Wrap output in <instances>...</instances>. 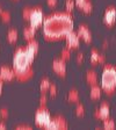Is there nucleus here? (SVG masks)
Segmentation results:
<instances>
[{
	"label": "nucleus",
	"mask_w": 116,
	"mask_h": 130,
	"mask_svg": "<svg viewBox=\"0 0 116 130\" xmlns=\"http://www.w3.org/2000/svg\"><path fill=\"white\" fill-rule=\"evenodd\" d=\"M73 30V20L70 13H55L44 18L43 34L48 40H59Z\"/></svg>",
	"instance_id": "f257e3e1"
},
{
	"label": "nucleus",
	"mask_w": 116,
	"mask_h": 130,
	"mask_svg": "<svg viewBox=\"0 0 116 130\" xmlns=\"http://www.w3.org/2000/svg\"><path fill=\"white\" fill-rule=\"evenodd\" d=\"M36 54L37 52L28 45L26 48H19L15 51L13 57V70L15 72V77L19 80L24 81L32 77V70L30 65Z\"/></svg>",
	"instance_id": "f03ea898"
},
{
	"label": "nucleus",
	"mask_w": 116,
	"mask_h": 130,
	"mask_svg": "<svg viewBox=\"0 0 116 130\" xmlns=\"http://www.w3.org/2000/svg\"><path fill=\"white\" fill-rule=\"evenodd\" d=\"M101 88L107 94H113L116 88V66L106 65L101 76Z\"/></svg>",
	"instance_id": "7ed1b4c3"
},
{
	"label": "nucleus",
	"mask_w": 116,
	"mask_h": 130,
	"mask_svg": "<svg viewBox=\"0 0 116 130\" xmlns=\"http://www.w3.org/2000/svg\"><path fill=\"white\" fill-rule=\"evenodd\" d=\"M50 121H51V115H50L49 110L44 107V106H41L35 114L36 125L40 128H45Z\"/></svg>",
	"instance_id": "20e7f679"
},
{
	"label": "nucleus",
	"mask_w": 116,
	"mask_h": 130,
	"mask_svg": "<svg viewBox=\"0 0 116 130\" xmlns=\"http://www.w3.org/2000/svg\"><path fill=\"white\" fill-rule=\"evenodd\" d=\"M28 21L30 22V26L34 28H38L41 24H43L44 21V14L43 11L40 7L31 8V13H30V18Z\"/></svg>",
	"instance_id": "39448f33"
},
{
	"label": "nucleus",
	"mask_w": 116,
	"mask_h": 130,
	"mask_svg": "<svg viewBox=\"0 0 116 130\" xmlns=\"http://www.w3.org/2000/svg\"><path fill=\"white\" fill-rule=\"evenodd\" d=\"M65 40H66V44H68L69 49H78L79 44H80V37L78 36L77 31H71L69 32L68 35L65 36Z\"/></svg>",
	"instance_id": "423d86ee"
},
{
	"label": "nucleus",
	"mask_w": 116,
	"mask_h": 130,
	"mask_svg": "<svg viewBox=\"0 0 116 130\" xmlns=\"http://www.w3.org/2000/svg\"><path fill=\"white\" fill-rule=\"evenodd\" d=\"M52 70L60 77H64L65 73H66V64H65V60L59 58V59H55L52 63Z\"/></svg>",
	"instance_id": "0eeeda50"
},
{
	"label": "nucleus",
	"mask_w": 116,
	"mask_h": 130,
	"mask_svg": "<svg viewBox=\"0 0 116 130\" xmlns=\"http://www.w3.org/2000/svg\"><path fill=\"white\" fill-rule=\"evenodd\" d=\"M103 21L107 26H113L116 22V9L115 7H109L107 8V11L105 13V18H103Z\"/></svg>",
	"instance_id": "6e6552de"
},
{
	"label": "nucleus",
	"mask_w": 116,
	"mask_h": 130,
	"mask_svg": "<svg viewBox=\"0 0 116 130\" xmlns=\"http://www.w3.org/2000/svg\"><path fill=\"white\" fill-rule=\"evenodd\" d=\"M15 77V72L13 69H9L7 66H3L0 68V79L4 81H11L13 80Z\"/></svg>",
	"instance_id": "1a4fd4ad"
},
{
	"label": "nucleus",
	"mask_w": 116,
	"mask_h": 130,
	"mask_svg": "<svg viewBox=\"0 0 116 130\" xmlns=\"http://www.w3.org/2000/svg\"><path fill=\"white\" fill-rule=\"evenodd\" d=\"M77 34L78 36L81 38L82 41H85L86 43H91L92 42V34L89 31V29L86 27V26H80L77 30Z\"/></svg>",
	"instance_id": "9d476101"
},
{
	"label": "nucleus",
	"mask_w": 116,
	"mask_h": 130,
	"mask_svg": "<svg viewBox=\"0 0 116 130\" xmlns=\"http://www.w3.org/2000/svg\"><path fill=\"white\" fill-rule=\"evenodd\" d=\"M94 116L99 120H105L107 117H109V105L107 102H103L102 105L99 107L96 111H95Z\"/></svg>",
	"instance_id": "9b49d317"
},
{
	"label": "nucleus",
	"mask_w": 116,
	"mask_h": 130,
	"mask_svg": "<svg viewBox=\"0 0 116 130\" xmlns=\"http://www.w3.org/2000/svg\"><path fill=\"white\" fill-rule=\"evenodd\" d=\"M101 93H102V88L99 87L96 84L95 85H92V89H91V98H92L93 100H97V99H100L101 96Z\"/></svg>",
	"instance_id": "f8f14e48"
},
{
	"label": "nucleus",
	"mask_w": 116,
	"mask_h": 130,
	"mask_svg": "<svg viewBox=\"0 0 116 130\" xmlns=\"http://www.w3.org/2000/svg\"><path fill=\"white\" fill-rule=\"evenodd\" d=\"M35 30H36V28L31 27V26H29V27H27V28H24V30H23L24 38H26L27 41L34 40V36H35Z\"/></svg>",
	"instance_id": "ddd939ff"
},
{
	"label": "nucleus",
	"mask_w": 116,
	"mask_h": 130,
	"mask_svg": "<svg viewBox=\"0 0 116 130\" xmlns=\"http://www.w3.org/2000/svg\"><path fill=\"white\" fill-rule=\"evenodd\" d=\"M55 122H56V124H57V128L58 129H68V122H66V120L64 119V117L62 116H56L55 117Z\"/></svg>",
	"instance_id": "4468645a"
},
{
	"label": "nucleus",
	"mask_w": 116,
	"mask_h": 130,
	"mask_svg": "<svg viewBox=\"0 0 116 130\" xmlns=\"http://www.w3.org/2000/svg\"><path fill=\"white\" fill-rule=\"evenodd\" d=\"M18 36H19V32L16 29H11L8 30L7 32V41L9 43H15L18 41Z\"/></svg>",
	"instance_id": "2eb2a0df"
},
{
	"label": "nucleus",
	"mask_w": 116,
	"mask_h": 130,
	"mask_svg": "<svg viewBox=\"0 0 116 130\" xmlns=\"http://www.w3.org/2000/svg\"><path fill=\"white\" fill-rule=\"evenodd\" d=\"M86 80L88 84L91 85H95L96 84V81H97V76H96V73L94 72V71H88L86 74Z\"/></svg>",
	"instance_id": "dca6fc26"
},
{
	"label": "nucleus",
	"mask_w": 116,
	"mask_h": 130,
	"mask_svg": "<svg viewBox=\"0 0 116 130\" xmlns=\"http://www.w3.org/2000/svg\"><path fill=\"white\" fill-rule=\"evenodd\" d=\"M116 124L115 122H114V120L109 119V117H107V119L103 120V128L107 130H111V129H115Z\"/></svg>",
	"instance_id": "f3484780"
},
{
	"label": "nucleus",
	"mask_w": 116,
	"mask_h": 130,
	"mask_svg": "<svg viewBox=\"0 0 116 130\" xmlns=\"http://www.w3.org/2000/svg\"><path fill=\"white\" fill-rule=\"evenodd\" d=\"M69 101H71V102H78V101H79V93H78V91H76V89L70 91V93H69Z\"/></svg>",
	"instance_id": "a211bd4d"
},
{
	"label": "nucleus",
	"mask_w": 116,
	"mask_h": 130,
	"mask_svg": "<svg viewBox=\"0 0 116 130\" xmlns=\"http://www.w3.org/2000/svg\"><path fill=\"white\" fill-rule=\"evenodd\" d=\"M82 12H85V13H91L93 9V6H92V3L89 1V0H86L85 1V4L82 5V7L80 8Z\"/></svg>",
	"instance_id": "6ab92c4d"
},
{
	"label": "nucleus",
	"mask_w": 116,
	"mask_h": 130,
	"mask_svg": "<svg viewBox=\"0 0 116 130\" xmlns=\"http://www.w3.org/2000/svg\"><path fill=\"white\" fill-rule=\"evenodd\" d=\"M50 81L48 80V79H43V80L41 81V86H40V88H41V91H42V93H45L46 91H49V87H50Z\"/></svg>",
	"instance_id": "aec40b11"
},
{
	"label": "nucleus",
	"mask_w": 116,
	"mask_h": 130,
	"mask_svg": "<svg viewBox=\"0 0 116 130\" xmlns=\"http://www.w3.org/2000/svg\"><path fill=\"white\" fill-rule=\"evenodd\" d=\"M99 58H100V54L96 50H93L91 54V63L92 64H97L99 63Z\"/></svg>",
	"instance_id": "412c9836"
},
{
	"label": "nucleus",
	"mask_w": 116,
	"mask_h": 130,
	"mask_svg": "<svg viewBox=\"0 0 116 130\" xmlns=\"http://www.w3.org/2000/svg\"><path fill=\"white\" fill-rule=\"evenodd\" d=\"M74 6H76L74 0H66V3H65V7H66V12H68V13H71V12L73 11Z\"/></svg>",
	"instance_id": "4be33fe9"
},
{
	"label": "nucleus",
	"mask_w": 116,
	"mask_h": 130,
	"mask_svg": "<svg viewBox=\"0 0 116 130\" xmlns=\"http://www.w3.org/2000/svg\"><path fill=\"white\" fill-rule=\"evenodd\" d=\"M70 49L69 48H65V49H63V51H62V59H64V60H66V59H69L70 58Z\"/></svg>",
	"instance_id": "5701e85b"
},
{
	"label": "nucleus",
	"mask_w": 116,
	"mask_h": 130,
	"mask_svg": "<svg viewBox=\"0 0 116 130\" xmlns=\"http://www.w3.org/2000/svg\"><path fill=\"white\" fill-rule=\"evenodd\" d=\"M30 13H31V8H29V7H26V8H24L23 12H22V15H23L24 20H29Z\"/></svg>",
	"instance_id": "b1692460"
},
{
	"label": "nucleus",
	"mask_w": 116,
	"mask_h": 130,
	"mask_svg": "<svg viewBox=\"0 0 116 130\" xmlns=\"http://www.w3.org/2000/svg\"><path fill=\"white\" fill-rule=\"evenodd\" d=\"M0 16H1V20H3V21H5V22H8L9 20H11V14L8 13V12L3 11V13L0 14Z\"/></svg>",
	"instance_id": "393cba45"
},
{
	"label": "nucleus",
	"mask_w": 116,
	"mask_h": 130,
	"mask_svg": "<svg viewBox=\"0 0 116 130\" xmlns=\"http://www.w3.org/2000/svg\"><path fill=\"white\" fill-rule=\"evenodd\" d=\"M85 113L84 110V107H82V105H78L77 106V108H76V114L78 115V116H82Z\"/></svg>",
	"instance_id": "a878e982"
},
{
	"label": "nucleus",
	"mask_w": 116,
	"mask_h": 130,
	"mask_svg": "<svg viewBox=\"0 0 116 130\" xmlns=\"http://www.w3.org/2000/svg\"><path fill=\"white\" fill-rule=\"evenodd\" d=\"M49 92H50V95H56V93H57V88H56V86L55 85H50V87H49Z\"/></svg>",
	"instance_id": "bb28decb"
},
{
	"label": "nucleus",
	"mask_w": 116,
	"mask_h": 130,
	"mask_svg": "<svg viewBox=\"0 0 116 130\" xmlns=\"http://www.w3.org/2000/svg\"><path fill=\"white\" fill-rule=\"evenodd\" d=\"M0 116L3 117V119H7L8 117V110L5 108H3L1 110H0Z\"/></svg>",
	"instance_id": "cd10ccee"
},
{
	"label": "nucleus",
	"mask_w": 116,
	"mask_h": 130,
	"mask_svg": "<svg viewBox=\"0 0 116 130\" xmlns=\"http://www.w3.org/2000/svg\"><path fill=\"white\" fill-rule=\"evenodd\" d=\"M85 1H86V0H74V3H76V6H77V7H79V8L82 7V5L85 4Z\"/></svg>",
	"instance_id": "c85d7f7f"
},
{
	"label": "nucleus",
	"mask_w": 116,
	"mask_h": 130,
	"mask_svg": "<svg viewBox=\"0 0 116 130\" xmlns=\"http://www.w3.org/2000/svg\"><path fill=\"white\" fill-rule=\"evenodd\" d=\"M57 1H58V0H46V4H48L49 6H51V7H55V6L57 5Z\"/></svg>",
	"instance_id": "c756f323"
},
{
	"label": "nucleus",
	"mask_w": 116,
	"mask_h": 130,
	"mask_svg": "<svg viewBox=\"0 0 116 130\" xmlns=\"http://www.w3.org/2000/svg\"><path fill=\"white\" fill-rule=\"evenodd\" d=\"M40 101H41V106H45V103H46V96L44 95V93H43V95L41 96Z\"/></svg>",
	"instance_id": "7c9ffc66"
},
{
	"label": "nucleus",
	"mask_w": 116,
	"mask_h": 130,
	"mask_svg": "<svg viewBox=\"0 0 116 130\" xmlns=\"http://www.w3.org/2000/svg\"><path fill=\"white\" fill-rule=\"evenodd\" d=\"M82 59H84V56H82V54H79L78 57H77V63H81V62H82Z\"/></svg>",
	"instance_id": "2f4dec72"
},
{
	"label": "nucleus",
	"mask_w": 116,
	"mask_h": 130,
	"mask_svg": "<svg viewBox=\"0 0 116 130\" xmlns=\"http://www.w3.org/2000/svg\"><path fill=\"white\" fill-rule=\"evenodd\" d=\"M16 129H31V127H28V125H21V127H18Z\"/></svg>",
	"instance_id": "473e14b6"
},
{
	"label": "nucleus",
	"mask_w": 116,
	"mask_h": 130,
	"mask_svg": "<svg viewBox=\"0 0 116 130\" xmlns=\"http://www.w3.org/2000/svg\"><path fill=\"white\" fill-rule=\"evenodd\" d=\"M4 80H1L0 79V94H1V92H3V87H4V83H3Z\"/></svg>",
	"instance_id": "72a5a7b5"
},
{
	"label": "nucleus",
	"mask_w": 116,
	"mask_h": 130,
	"mask_svg": "<svg viewBox=\"0 0 116 130\" xmlns=\"http://www.w3.org/2000/svg\"><path fill=\"white\" fill-rule=\"evenodd\" d=\"M6 129V124L5 123H0V130H5Z\"/></svg>",
	"instance_id": "f704fd0d"
},
{
	"label": "nucleus",
	"mask_w": 116,
	"mask_h": 130,
	"mask_svg": "<svg viewBox=\"0 0 116 130\" xmlns=\"http://www.w3.org/2000/svg\"><path fill=\"white\" fill-rule=\"evenodd\" d=\"M1 13H3V8L0 7V14H1Z\"/></svg>",
	"instance_id": "c9c22d12"
}]
</instances>
